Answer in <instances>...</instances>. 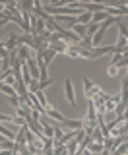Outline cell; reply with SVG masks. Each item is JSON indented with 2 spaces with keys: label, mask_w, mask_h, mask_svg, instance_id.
<instances>
[{
  "label": "cell",
  "mask_w": 128,
  "mask_h": 155,
  "mask_svg": "<svg viewBox=\"0 0 128 155\" xmlns=\"http://www.w3.org/2000/svg\"><path fill=\"white\" fill-rule=\"evenodd\" d=\"M83 91H86L83 95H86V99H87V101L95 99L97 95H101V93H103V89H101V87H97V85L89 80V78H83Z\"/></svg>",
  "instance_id": "6da1fadb"
},
{
  "label": "cell",
  "mask_w": 128,
  "mask_h": 155,
  "mask_svg": "<svg viewBox=\"0 0 128 155\" xmlns=\"http://www.w3.org/2000/svg\"><path fill=\"white\" fill-rule=\"evenodd\" d=\"M64 97H66V101L72 107H76V95H74V85H72L70 78H66V80H64Z\"/></svg>",
  "instance_id": "7a4b0ae2"
},
{
  "label": "cell",
  "mask_w": 128,
  "mask_h": 155,
  "mask_svg": "<svg viewBox=\"0 0 128 155\" xmlns=\"http://www.w3.org/2000/svg\"><path fill=\"white\" fill-rule=\"evenodd\" d=\"M93 58H97V56H103V54H111V52H116V47H97V48H93Z\"/></svg>",
  "instance_id": "3957f363"
},
{
  "label": "cell",
  "mask_w": 128,
  "mask_h": 155,
  "mask_svg": "<svg viewBox=\"0 0 128 155\" xmlns=\"http://www.w3.org/2000/svg\"><path fill=\"white\" fill-rule=\"evenodd\" d=\"M45 114L49 116V118H52L55 122H64V120H66V116H64L62 113H58L56 109H52V107H51V109H47V113H45Z\"/></svg>",
  "instance_id": "277c9868"
},
{
  "label": "cell",
  "mask_w": 128,
  "mask_h": 155,
  "mask_svg": "<svg viewBox=\"0 0 128 155\" xmlns=\"http://www.w3.org/2000/svg\"><path fill=\"white\" fill-rule=\"evenodd\" d=\"M18 56H19V60H23V62L31 60V48H29V47H23V45H19V48H18Z\"/></svg>",
  "instance_id": "5b68a950"
},
{
  "label": "cell",
  "mask_w": 128,
  "mask_h": 155,
  "mask_svg": "<svg viewBox=\"0 0 128 155\" xmlns=\"http://www.w3.org/2000/svg\"><path fill=\"white\" fill-rule=\"evenodd\" d=\"M0 89H2V93L6 95V97H16L18 95V89H16V87H12V85H8V84H2V85H0Z\"/></svg>",
  "instance_id": "8992f818"
},
{
  "label": "cell",
  "mask_w": 128,
  "mask_h": 155,
  "mask_svg": "<svg viewBox=\"0 0 128 155\" xmlns=\"http://www.w3.org/2000/svg\"><path fill=\"white\" fill-rule=\"evenodd\" d=\"M55 56H56V51H52V48L49 47V51L45 52V58H43V62H45V64L49 66V64H51L52 60H55Z\"/></svg>",
  "instance_id": "52a82bcc"
},
{
  "label": "cell",
  "mask_w": 128,
  "mask_h": 155,
  "mask_svg": "<svg viewBox=\"0 0 128 155\" xmlns=\"http://www.w3.org/2000/svg\"><path fill=\"white\" fill-rule=\"evenodd\" d=\"M99 29H101L99 23H93V21H91L89 25H87V37H91V39H93V37H95V33L99 31Z\"/></svg>",
  "instance_id": "ba28073f"
},
{
  "label": "cell",
  "mask_w": 128,
  "mask_h": 155,
  "mask_svg": "<svg viewBox=\"0 0 128 155\" xmlns=\"http://www.w3.org/2000/svg\"><path fill=\"white\" fill-rule=\"evenodd\" d=\"M87 149H89L91 153H101V151H105V145H103V143H97V142H93Z\"/></svg>",
  "instance_id": "9c48e42d"
},
{
  "label": "cell",
  "mask_w": 128,
  "mask_h": 155,
  "mask_svg": "<svg viewBox=\"0 0 128 155\" xmlns=\"http://www.w3.org/2000/svg\"><path fill=\"white\" fill-rule=\"evenodd\" d=\"M116 25H119V35H122V37L128 39V25H126V23H122L120 19H119V21H116Z\"/></svg>",
  "instance_id": "30bf717a"
},
{
  "label": "cell",
  "mask_w": 128,
  "mask_h": 155,
  "mask_svg": "<svg viewBox=\"0 0 128 155\" xmlns=\"http://www.w3.org/2000/svg\"><path fill=\"white\" fill-rule=\"evenodd\" d=\"M122 58H124V54H122V52H115V54H113V58H111V64H119V62L122 60Z\"/></svg>",
  "instance_id": "8fae6325"
},
{
  "label": "cell",
  "mask_w": 128,
  "mask_h": 155,
  "mask_svg": "<svg viewBox=\"0 0 128 155\" xmlns=\"http://www.w3.org/2000/svg\"><path fill=\"white\" fill-rule=\"evenodd\" d=\"M107 74H109V76H116V74H119V68H116L115 64H109V68H107Z\"/></svg>",
  "instance_id": "7c38bea8"
},
{
  "label": "cell",
  "mask_w": 128,
  "mask_h": 155,
  "mask_svg": "<svg viewBox=\"0 0 128 155\" xmlns=\"http://www.w3.org/2000/svg\"><path fill=\"white\" fill-rule=\"evenodd\" d=\"M52 84V80H45V81H41V91H45V87H49Z\"/></svg>",
  "instance_id": "4fadbf2b"
},
{
  "label": "cell",
  "mask_w": 128,
  "mask_h": 155,
  "mask_svg": "<svg viewBox=\"0 0 128 155\" xmlns=\"http://www.w3.org/2000/svg\"><path fill=\"white\" fill-rule=\"evenodd\" d=\"M0 155H14L12 151H6V149H2V153H0Z\"/></svg>",
  "instance_id": "5bb4252c"
},
{
  "label": "cell",
  "mask_w": 128,
  "mask_h": 155,
  "mask_svg": "<svg viewBox=\"0 0 128 155\" xmlns=\"http://www.w3.org/2000/svg\"><path fill=\"white\" fill-rule=\"evenodd\" d=\"M37 155H45V153H43V151H39V153H37Z\"/></svg>",
  "instance_id": "9a60e30c"
},
{
  "label": "cell",
  "mask_w": 128,
  "mask_h": 155,
  "mask_svg": "<svg viewBox=\"0 0 128 155\" xmlns=\"http://www.w3.org/2000/svg\"><path fill=\"white\" fill-rule=\"evenodd\" d=\"M126 6H128V0H126Z\"/></svg>",
  "instance_id": "2e32d148"
}]
</instances>
